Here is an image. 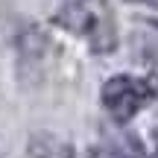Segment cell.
Returning <instances> with one entry per match:
<instances>
[{
  "label": "cell",
  "mask_w": 158,
  "mask_h": 158,
  "mask_svg": "<svg viewBox=\"0 0 158 158\" xmlns=\"http://www.w3.org/2000/svg\"><path fill=\"white\" fill-rule=\"evenodd\" d=\"M155 100H158V70H152L147 76L117 73V76L106 79V85L100 91L102 108L117 126H126L129 120H135Z\"/></svg>",
  "instance_id": "2"
},
{
  "label": "cell",
  "mask_w": 158,
  "mask_h": 158,
  "mask_svg": "<svg viewBox=\"0 0 158 158\" xmlns=\"http://www.w3.org/2000/svg\"><path fill=\"white\" fill-rule=\"evenodd\" d=\"M29 158H73V147L53 135H38L29 143Z\"/></svg>",
  "instance_id": "4"
},
{
  "label": "cell",
  "mask_w": 158,
  "mask_h": 158,
  "mask_svg": "<svg viewBox=\"0 0 158 158\" xmlns=\"http://www.w3.org/2000/svg\"><path fill=\"white\" fill-rule=\"evenodd\" d=\"M50 21L53 27L85 41L88 50L97 53V56H108L120 44L111 0H68L62 9L53 12Z\"/></svg>",
  "instance_id": "1"
},
{
  "label": "cell",
  "mask_w": 158,
  "mask_h": 158,
  "mask_svg": "<svg viewBox=\"0 0 158 158\" xmlns=\"http://www.w3.org/2000/svg\"><path fill=\"white\" fill-rule=\"evenodd\" d=\"M129 3H141V6H152V9H158V0H129Z\"/></svg>",
  "instance_id": "5"
},
{
  "label": "cell",
  "mask_w": 158,
  "mask_h": 158,
  "mask_svg": "<svg viewBox=\"0 0 158 158\" xmlns=\"http://www.w3.org/2000/svg\"><path fill=\"white\" fill-rule=\"evenodd\" d=\"M88 158H152V155L141 147V141L135 135H117L97 143L88 152Z\"/></svg>",
  "instance_id": "3"
}]
</instances>
